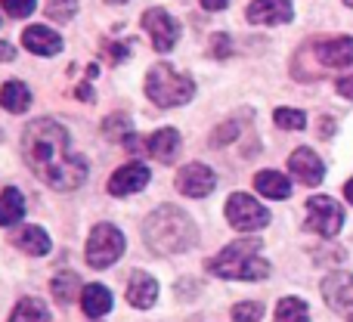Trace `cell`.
<instances>
[{
    "instance_id": "obj_18",
    "label": "cell",
    "mask_w": 353,
    "mask_h": 322,
    "mask_svg": "<svg viewBox=\"0 0 353 322\" xmlns=\"http://www.w3.org/2000/svg\"><path fill=\"white\" fill-rule=\"evenodd\" d=\"M81 310L87 313L90 319H99V316H105V313L112 310V292L105 285H87L84 292H81Z\"/></svg>"
},
{
    "instance_id": "obj_20",
    "label": "cell",
    "mask_w": 353,
    "mask_h": 322,
    "mask_svg": "<svg viewBox=\"0 0 353 322\" xmlns=\"http://www.w3.org/2000/svg\"><path fill=\"white\" fill-rule=\"evenodd\" d=\"M254 189L261 195H267V199H288L292 195V180L282 177L279 170H261L254 177Z\"/></svg>"
},
{
    "instance_id": "obj_5",
    "label": "cell",
    "mask_w": 353,
    "mask_h": 322,
    "mask_svg": "<svg viewBox=\"0 0 353 322\" xmlns=\"http://www.w3.org/2000/svg\"><path fill=\"white\" fill-rule=\"evenodd\" d=\"M124 254V232L112 223H97L87 239V263L93 270H105Z\"/></svg>"
},
{
    "instance_id": "obj_40",
    "label": "cell",
    "mask_w": 353,
    "mask_h": 322,
    "mask_svg": "<svg viewBox=\"0 0 353 322\" xmlns=\"http://www.w3.org/2000/svg\"><path fill=\"white\" fill-rule=\"evenodd\" d=\"M350 322H353V316H350Z\"/></svg>"
},
{
    "instance_id": "obj_10",
    "label": "cell",
    "mask_w": 353,
    "mask_h": 322,
    "mask_svg": "<svg viewBox=\"0 0 353 322\" xmlns=\"http://www.w3.org/2000/svg\"><path fill=\"white\" fill-rule=\"evenodd\" d=\"M288 170H292L294 177H298L304 186H319V183L325 180V164L319 159L313 149H294L292 155H288Z\"/></svg>"
},
{
    "instance_id": "obj_31",
    "label": "cell",
    "mask_w": 353,
    "mask_h": 322,
    "mask_svg": "<svg viewBox=\"0 0 353 322\" xmlns=\"http://www.w3.org/2000/svg\"><path fill=\"white\" fill-rule=\"evenodd\" d=\"M242 134V128H239V118H232V121H226V124H220L217 130L211 134V143L214 146H226V143L232 140V137H239Z\"/></svg>"
},
{
    "instance_id": "obj_4",
    "label": "cell",
    "mask_w": 353,
    "mask_h": 322,
    "mask_svg": "<svg viewBox=\"0 0 353 322\" xmlns=\"http://www.w3.org/2000/svg\"><path fill=\"white\" fill-rule=\"evenodd\" d=\"M195 93V81L189 74L176 72L171 62H159V66L149 68L146 74V97L155 105H183L189 103Z\"/></svg>"
},
{
    "instance_id": "obj_27",
    "label": "cell",
    "mask_w": 353,
    "mask_h": 322,
    "mask_svg": "<svg viewBox=\"0 0 353 322\" xmlns=\"http://www.w3.org/2000/svg\"><path fill=\"white\" fill-rule=\"evenodd\" d=\"M43 12H47L53 22H68V19H74V12H78V0H47Z\"/></svg>"
},
{
    "instance_id": "obj_32",
    "label": "cell",
    "mask_w": 353,
    "mask_h": 322,
    "mask_svg": "<svg viewBox=\"0 0 353 322\" xmlns=\"http://www.w3.org/2000/svg\"><path fill=\"white\" fill-rule=\"evenodd\" d=\"M103 59L118 66V62H128V43H103Z\"/></svg>"
},
{
    "instance_id": "obj_21",
    "label": "cell",
    "mask_w": 353,
    "mask_h": 322,
    "mask_svg": "<svg viewBox=\"0 0 353 322\" xmlns=\"http://www.w3.org/2000/svg\"><path fill=\"white\" fill-rule=\"evenodd\" d=\"M16 248L25 251V254H31V257L50 254V236L41 230V226H25V230H19V236H16Z\"/></svg>"
},
{
    "instance_id": "obj_6",
    "label": "cell",
    "mask_w": 353,
    "mask_h": 322,
    "mask_svg": "<svg viewBox=\"0 0 353 322\" xmlns=\"http://www.w3.org/2000/svg\"><path fill=\"white\" fill-rule=\"evenodd\" d=\"M226 220H230V226L239 232H254L270 223V211L261 201L251 199V195L232 192L230 201H226Z\"/></svg>"
},
{
    "instance_id": "obj_15",
    "label": "cell",
    "mask_w": 353,
    "mask_h": 322,
    "mask_svg": "<svg viewBox=\"0 0 353 322\" xmlns=\"http://www.w3.org/2000/svg\"><path fill=\"white\" fill-rule=\"evenodd\" d=\"M22 47L28 50V53H37V56H56L62 50V37L56 34L53 28L31 25V28H25V34H22Z\"/></svg>"
},
{
    "instance_id": "obj_16",
    "label": "cell",
    "mask_w": 353,
    "mask_h": 322,
    "mask_svg": "<svg viewBox=\"0 0 353 322\" xmlns=\"http://www.w3.org/2000/svg\"><path fill=\"white\" fill-rule=\"evenodd\" d=\"M128 301L134 307H143V310H149V307L159 301V282H155V276H149V273H134V276H130Z\"/></svg>"
},
{
    "instance_id": "obj_24",
    "label": "cell",
    "mask_w": 353,
    "mask_h": 322,
    "mask_svg": "<svg viewBox=\"0 0 353 322\" xmlns=\"http://www.w3.org/2000/svg\"><path fill=\"white\" fill-rule=\"evenodd\" d=\"M10 322H50V310L43 301L37 298H22L16 304V310H12Z\"/></svg>"
},
{
    "instance_id": "obj_12",
    "label": "cell",
    "mask_w": 353,
    "mask_h": 322,
    "mask_svg": "<svg viewBox=\"0 0 353 322\" xmlns=\"http://www.w3.org/2000/svg\"><path fill=\"white\" fill-rule=\"evenodd\" d=\"M292 0H251L248 22L251 25H285L292 22Z\"/></svg>"
},
{
    "instance_id": "obj_9",
    "label": "cell",
    "mask_w": 353,
    "mask_h": 322,
    "mask_svg": "<svg viewBox=\"0 0 353 322\" xmlns=\"http://www.w3.org/2000/svg\"><path fill=\"white\" fill-rule=\"evenodd\" d=\"M214 186H217V174L208 164L192 161L186 168H180V174H176V189L189 199H205V195L214 192Z\"/></svg>"
},
{
    "instance_id": "obj_36",
    "label": "cell",
    "mask_w": 353,
    "mask_h": 322,
    "mask_svg": "<svg viewBox=\"0 0 353 322\" xmlns=\"http://www.w3.org/2000/svg\"><path fill=\"white\" fill-rule=\"evenodd\" d=\"M226 3H230V0H201L205 10H226Z\"/></svg>"
},
{
    "instance_id": "obj_7",
    "label": "cell",
    "mask_w": 353,
    "mask_h": 322,
    "mask_svg": "<svg viewBox=\"0 0 353 322\" xmlns=\"http://www.w3.org/2000/svg\"><path fill=\"white\" fill-rule=\"evenodd\" d=\"M307 226L325 239L338 236L344 226L341 205H338L335 199H329V195H313V199L307 201Z\"/></svg>"
},
{
    "instance_id": "obj_26",
    "label": "cell",
    "mask_w": 353,
    "mask_h": 322,
    "mask_svg": "<svg viewBox=\"0 0 353 322\" xmlns=\"http://www.w3.org/2000/svg\"><path fill=\"white\" fill-rule=\"evenodd\" d=\"M130 134H134V128H130V118L128 115H109L103 121V137H105V140L124 143Z\"/></svg>"
},
{
    "instance_id": "obj_3",
    "label": "cell",
    "mask_w": 353,
    "mask_h": 322,
    "mask_svg": "<svg viewBox=\"0 0 353 322\" xmlns=\"http://www.w3.org/2000/svg\"><path fill=\"white\" fill-rule=\"evenodd\" d=\"M208 270L223 279H267L270 263L261 257V239H239V242L226 245L214 261H208Z\"/></svg>"
},
{
    "instance_id": "obj_23",
    "label": "cell",
    "mask_w": 353,
    "mask_h": 322,
    "mask_svg": "<svg viewBox=\"0 0 353 322\" xmlns=\"http://www.w3.org/2000/svg\"><path fill=\"white\" fill-rule=\"evenodd\" d=\"M81 292H84V288H81L78 273H56L53 282H50V294H53V301H59V304L78 301Z\"/></svg>"
},
{
    "instance_id": "obj_34",
    "label": "cell",
    "mask_w": 353,
    "mask_h": 322,
    "mask_svg": "<svg viewBox=\"0 0 353 322\" xmlns=\"http://www.w3.org/2000/svg\"><path fill=\"white\" fill-rule=\"evenodd\" d=\"M338 93L341 97L353 99V74H347V78H338Z\"/></svg>"
},
{
    "instance_id": "obj_13",
    "label": "cell",
    "mask_w": 353,
    "mask_h": 322,
    "mask_svg": "<svg viewBox=\"0 0 353 322\" xmlns=\"http://www.w3.org/2000/svg\"><path fill=\"white\" fill-rule=\"evenodd\" d=\"M313 50H316L319 66L325 68L353 66V37H329V41H319Z\"/></svg>"
},
{
    "instance_id": "obj_2",
    "label": "cell",
    "mask_w": 353,
    "mask_h": 322,
    "mask_svg": "<svg viewBox=\"0 0 353 322\" xmlns=\"http://www.w3.org/2000/svg\"><path fill=\"white\" fill-rule=\"evenodd\" d=\"M143 239H146V245L155 254H180V251H189L199 242V232H195V223L186 211L165 205L146 217Z\"/></svg>"
},
{
    "instance_id": "obj_14",
    "label": "cell",
    "mask_w": 353,
    "mask_h": 322,
    "mask_svg": "<svg viewBox=\"0 0 353 322\" xmlns=\"http://www.w3.org/2000/svg\"><path fill=\"white\" fill-rule=\"evenodd\" d=\"M149 183V168L146 164H124V168H118L115 174H112L109 180V192L112 195H134L140 192V189H146Z\"/></svg>"
},
{
    "instance_id": "obj_25",
    "label": "cell",
    "mask_w": 353,
    "mask_h": 322,
    "mask_svg": "<svg viewBox=\"0 0 353 322\" xmlns=\"http://www.w3.org/2000/svg\"><path fill=\"white\" fill-rule=\"evenodd\" d=\"M276 322H310V310L301 298H282L276 307Z\"/></svg>"
},
{
    "instance_id": "obj_38",
    "label": "cell",
    "mask_w": 353,
    "mask_h": 322,
    "mask_svg": "<svg viewBox=\"0 0 353 322\" xmlns=\"http://www.w3.org/2000/svg\"><path fill=\"white\" fill-rule=\"evenodd\" d=\"M112 3H128V0H112Z\"/></svg>"
},
{
    "instance_id": "obj_1",
    "label": "cell",
    "mask_w": 353,
    "mask_h": 322,
    "mask_svg": "<svg viewBox=\"0 0 353 322\" xmlns=\"http://www.w3.org/2000/svg\"><path fill=\"white\" fill-rule=\"evenodd\" d=\"M22 155L28 168L56 192L78 189L87 180V159L68 152V130L53 118H37L25 128Z\"/></svg>"
},
{
    "instance_id": "obj_28",
    "label": "cell",
    "mask_w": 353,
    "mask_h": 322,
    "mask_svg": "<svg viewBox=\"0 0 353 322\" xmlns=\"http://www.w3.org/2000/svg\"><path fill=\"white\" fill-rule=\"evenodd\" d=\"M273 118H276V124L285 130H304V124H307V115L301 109H276Z\"/></svg>"
},
{
    "instance_id": "obj_30",
    "label": "cell",
    "mask_w": 353,
    "mask_h": 322,
    "mask_svg": "<svg viewBox=\"0 0 353 322\" xmlns=\"http://www.w3.org/2000/svg\"><path fill=\"white\" fill-rule=\"evenodd\" d=\"M0 6L10 19H28L37 10V0H0Z\"/></svg>"
},
{
    "instance_id": "obj_35",
    "label": "cell",
    "mask_w": 353,
    "mask_h": 322,
    "mask_svg": "<svg viewBox=\"0 0 353 322\" xmlns=\"http://www.w3.org/2000/svg\"><path fill=\"white\" fill-rule=\"evenodd\" d=\"M12 59H16V50L10 43H0V62H12Z\"/></svg>"
},
{
    "instance_id": "obj_11",
    "label": "cell",
    "mask_w": 353,
    "mask_h": 322,
    "mask_svg": "<svg viewBox=\"0 0 353 322\" xmlns=\"http://www.w3.org/2000/svg\"><path fill=\"white\" fill-rule=\"evenodd\" d=\"M323 298L332 310H353V273H329L323 279Z\"/></svg>"
},
{
    "instance_id": "obj_37",
    "label": "cell",
    "mask_w": 353,
    "mask_h": 322,
    "mask_svg": "<svg viewBox=\"0 0 353 322\" xmlns=\"http://www.w3.org/2000/svg\"><path fill=\"white\" fill-rule=\"evenodd\" d=\"M344 195H347V201L353 205V180H347V186H344Z\"/></svg>"
},
{
    "instance_id": "obj_17",
    "label": "cell",
    "mask_w": 353,
    "mask_h": 322,
    "mask_svg": "<svg viewBox=\"0 0 353 322\" xmlns=\"http://www.w3.org/2000/svg\"><path fill=\"white\" fill-rule=\"evenodd\" d=\"M146 149L155 161L171 164L176 159V152H180V134H176L174 128H161L159 134H152V140L146 143Z\"/></svg>"
},
{
    "instance_id": "obj_29",
    "label": "cell",
    "mask_w": 353,
    "mask_h": 322,
    "mask_svg": "<svg viewBox=\"0 0 353 322\" xmlns=\"http://www.w3.org/2000/svg\"><path fill=\"white\" fill-rule=\"evenodd\" d=\"M263 316V304L261 301H242L232 307V319L236 322H257Z\"/></svg>"
},
{
    "instance_id": "obj_22",
    "label": "cell",
    "mask_w": 353,
    "mask_h": 322,
    "mask_svg": "<svg viewBox=\"0 0 353 322\" xmlns=\"http://www.w3.org/2000/svg\"><path fill=\"white\" fill-rule=\"evenodd\" d=\"M25 214V199L16 186H6L0 192V226H12L19 223Z\"/></svg>"
},
{
    "instance_id": "obj_39",
    "label": "cell",
    "mask_w": 353,
    "mask_h": 322,
    "mask_svg": "<svg viewBox=\"0 0 353 322\" xmlns=\"http://www.w3.org/2000/svg\"><path fill=\"white\" fill-rule=\"evenodd\" d=\"M344 3H347V6H353V0H344Z\"/></svg>"
},
{
    "instance_id": "obj_19",
    "label": "cell",
    "mask_w": 353,
    "mask_h": 322,
    "mask_svg": "<svg viewBox=\"0 0 353 322\" xmlns=\"http://www.w3.org/2000/svg\"><path fill=\"white\" fill-rule=\"evenodd\" d=\"M0 105H3L6 112H12V115H22L31 105L28 84H22V81H6V84L0 87Z\"/></svg>"
},
{
    "instance_id": "obj_8",
    "label": "cell",
    "mask_w": 353,
    "mask_h": 322,
    "mask_svg": "<svg viewBox=\"0 0 353 322\" xmlns=\"http://www.w3.org/2000/svg\"><path fill=\"white\" fill-rule=\"evenodd\" d=\"M143 28L152 37L155 53H171L180 41V25L174 16H168L165 10H146L143 12Z\"/></svg>"
},
{
    "instance_id": "obj_33",
    "label": "cell",
    "mask_w": 353,
    "mask_h": 322,
    "mask_svg": "<svg viewBox=\"0 0 353 322\" xmlns=\"http://www.w3.org/2000/svg\"><path fill=\"white\" fill-rule=\"evenodd\" d=\"M211 56L226 59V56H230V37H226V34H214L211 37Z\"/></svg>"
}]
</instances>
